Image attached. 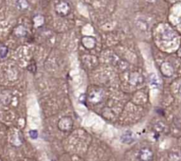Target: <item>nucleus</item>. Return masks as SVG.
<instances>
[]
</instances>
